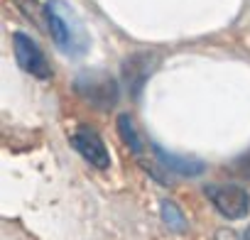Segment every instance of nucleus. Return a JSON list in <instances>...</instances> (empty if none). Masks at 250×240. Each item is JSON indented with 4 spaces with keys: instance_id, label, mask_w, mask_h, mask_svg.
<instances>
[{
    "instance_id": "obj_4",
    "label": "nucleus",
    "mask_w": 250,
    "mask_h": 240,
    "mask_svg": "<svg viewBox=\"0 0 250 240\" xmlns=\"http://www.w3.org/2000/svg\"><path fill=\"white\" fill-rule=\"evenodd\" d=\"M13 42H15V59H18V64H20L22 71H27V74L35 76V79H49V76H52L49 61H47L44 52L35 44L32 37L18 32V35L13 37Z\"/></svg>"
},
{
    "instance_id": "obj_7",
    "label": "nucleus",
    "mask_w": 250,
    "mask_h": 240,
    "mask_svg": "<svg viewBox=\"0 0 250 240\" xmlns=\"http://www.w3.org/2000/svg\"><path fill=\"white\" fill-rule=\"evenodd\" d=\"M150 71H152V59L147 54H135V57H130L128 61H125L123 76H125V83L130 86V93L133 96L140 91V86L150 76Z\"/></svg>"
},
{
    "instance_id": "obj_2",
    "label": "nucleus",
    "mask_w": 250,
    "mask_h": 240,
    "mask_svg": "<svg viewBox=\"0 0 250 240\" xmlns=\"http://www.w3.org/2000/svg\"><path fill=\"white\" fill-rule=\"evenodd\" d=\"M74 88L79 91V96H83L91 105L96 108H113V103L118 100V81L108 74H83L74 81Z\"/></svg>"
},
{
    "instance_id": "obj_9",
    "label": "nucleus",
    "mask_w": 250,
    "mask_h": 240,
    "mask_svg": "<svg viewBox=\"0 0 250 240\" xmlns=\"http://www.w3.org/2000/svg\"><path fill=\"white\" fill-rule=\"evenodd\" d=\"M160 211H162V220H165V225H167L172 233H187V218H184V213H182V208H179L177 203H172V201H162Z\"/></svg>"
},
{
    "instance_id": "obj_11",
    "label": "nucleus",
    "mask_w": 250,
    "mask_h": 240,
    "mask_svg": "<svg viewBox=\"0 0 250 240\" xmlns=\"http://www.w3.org/2000/svg\"><path fill=\"white\" fill-rule=\"evenodd\" d=\"M245 240H250V225H248V230H245Z\"/></svg>"
},
{
    "instance_id": "obj_8",
    "label": "nucleus",
    "mask_w": 250,
    "mask_h": 240,
    "mask_svg": "<svg viewBox=\"0 0 250 240\" xmlns=\"http://www.w3.org/2000/svg\"><path fill=\"white\" fill-rule=\"evenodd\" d=\"M118 135H120V140L128 145V150L130 152H143V140H140V133H138V128L133 125V120H130V115H120L118 118Z\"/></svg>"
},
{
    "instance_id": "obj_1",
    "label": "nucleus",
    "mask_w": 250,
    "mask_h": 240,
    "mask_svg": "<svg viewBox=\"0 0 250 240\" xmlns=\"http://www.w3.org/2000/svg\"><path fill=\"white\" fill-rule=\"evenodd\" d=\"M44 20L54 44L64 54H83L88 49V32L79 15L64 0H49L44 3Z\"/></svg>"
},
{
    "instance_id": "obj_3",
    "label": "nucleus",
    "mask_w": 250,
    "mask_h": 240,
    "mask_svg": "<svg viewBox=\"0 0 250 240\" xmlns=\"http://www.w3.org/2000/svg\"><path fill=\"white\" fill-rule=\"evenodd\" d=\"M206 194L211 199V203L216 206V211L223 218L238 220L245 218L250 211V194L238 186V184H218V186H206Z\"/></svg>"
},
{
    "instance_id": "obj_10",
    "label": "nucleus",
    "mask_w": 250,
    "mask_h": 240,
    "mask_svg": "<svg viewBox=\"0 0 250 240\" xmlns=\"http://www.w3.org/2000/svg\"><path fill=\"white\" fill-rule=\"evenodd\" d=\"M238 167H240V169H243V174L250 179V155H245V157L238 162Z\"/></svg>"
},
{
    "instance_id": "obj_6",
    "label": "nucleus",
    "mask_w": 250,
    "mask_h": 240,
    "mask_svg": "<svg viewBox=\"0 0 250 240\" xmlns=\"http://www.w3.org/2000/svg\"><path fill=\"white\" fill-rule=\"evenodd\" d=\"M155 155L160 160V164H165L169 172L179 174V177H196L204 172V162L199 160H189V157H182V155H172L167 152L165 147H157L155 145Z\"/></svg>"
},
{
    "instance_id": "obj_5",
    "label": "nucleus",
    "mask_w": 250,
    "mask_h": 240,
    "mask_svg": "<svg viewBox=\"0 0 250 240\" xmlns=\"http://www.w3.org/2000/svg\"><path fill=\"white\" fill-rule=\"evenodd\" d=\"M71 145H74V150H76L88 164H93V167H98V169H105V167L110 164L108 147H105L103 138H101L96 130H91V128H79V130L74 133V138H71Z\"/></svg>"
}]
</instances>
